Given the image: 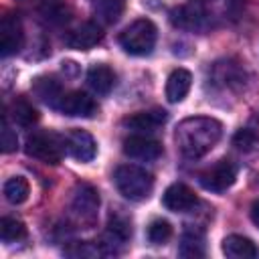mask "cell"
<instances>
[{
  "instance_id": "cell-1",
  "label": "cell",
  "mask_w": 259,
  "mask_h": 259,
  "mask_svg": "<svg viewBox=\"0 0 259 259\" xmlns=\"http://www.w3.org/2000/svg\"><path fill=\"white\" fill-rule=\"evenodd\" d=\"M223 136V123L214 117L206 115H194L186 117L176 125V146L186 158H202L208 154Z\"/></svg>"
},
{
  "instance_id": "cell-2",
  "label": "cell",
  "mask_w": 259,
  "mask_h": 259,
  "mask_svg": "<svg viewBox=\"0 0 259 259\" xmlns=\"http://www.w3.org/2000/svg\"><path fill=\"white\" fill-rule=\"evenodd\" d=\"M113 184L127 200H146L154 188V176L140 166L121 164L113 172Z\"/></svg>"
},
{
  "instance_id": "cell-3",
  "label": "cell",
  "mask_w": 259,
  "mask_h": 259,
  "mask_svg": "<svg viewBox=\"0 0 259 259\" xmlns=\"http://www.w3.org/2000/svg\"><path fill=\"white\" fill-rule=\"evenodd\" d=\"M158 38V28L150 18H138L119 32V47L134 57L150 55Z\"/></svg>"
},
{
  "instance_id": "cell-4",
  "label": "cell",
  "mask_w": 259,
  "mask_h": 259,
  "mask_svg": "<svg viewBox=\"0 0 259 259\" xmlns=\"http://www.w3.org/2000/svg\"><path fill=\"white\" fill-rule=\"evenodd\" d=\"M24 152L42 164L55 166L61 162V158L65 154V138H59L57 134H51V132L32 134L26 140Z\"/></svg>"
},
{
  "instance_id": "cell-5",
  "label": "cell",
  "mask_w": 259,
  "mask_h": 259,
  "mask_svg": "<svg viewBox=\"0 0 259 259\" xmlns=\"http://www.w3.org/2000/svg\"><path fill=\"white\" fill-rule=\"evenodd\" d=\"M97 208H99V192L87 182L77 184L71 198V210L77 217V221L91 225L97 217Z\"/></svg>"
},
{
  "instance_id": "cell-6",
  "label": "cell",
  "mask_w": 259,
  "mask_h": 259,
  "mask_svg": "<svg viewBox=\"0 0 259 259\" xmlns=\"http://www.w3.org/2000/svg\"><path fill=\"white\" fill-rule=\"evenodd\" d=\"M200 184L204 190H210V192H225L227 188H231L237 180V168L233 162L229 160H219L217 164H212L210 168H206L202 174H200Z\"/></svg>"
},
{
  "instance_id": "cell-7",
  "label": "cell",
  "mask_w": 259,
  "mask_h": 259,
  "mask_svg": "<svg viewBox=\"0 0 259 259\" xmlns=\"http://www.w3.org/2000/svg\"><path fill=\"white\" fill-rule=\"evenodd\" d=\"M162 204L170 212H188L198 204V198H196V192L188 184L174 182L164 190Z\"/></svg>"
},
{
  "instance_id": "cell-8",
  "label": "cell",
  "mask_w": 259,
  "mask_h": 259,
  "mask_svg": "<svg viewBox=\"0 0 259 259\" xmlns=\"http://www.w3.org/2000/svg\"><path fill=\"white\" fill-rule=\"evenodd\" d=\"M65 138V152L77 162H91L97 154V144L93 136L85 130H71Z\"/></svg>"
},
{
  "instance_id": "cell-9",
  "label": "cell",
  "mask_w": 259,
  "mask_h": 259,
  "mask_svg": "<svg viewBox=\"0 0 259 259\" xmlns=\"http://www.w3.org/2000/svg\"><path fill=\"white\" fill-rule=\"evenodd\" d=\"M123 154L130 156L132 160L154 162L162 156V144L144 134H136V136H130L127 140H123Z\"/></svg>"
},
{
  "instance_id": "cell-10",
  "label": "cell",
  "mask_w": 259,
  "mask_h": 259,
  "mask_svg": "<svg viewBox=\"0 0 259 259\" xmlns=\"http://www.w3.org/2000/svg\"><path fill=\"white\" fill-rule=\"evenodd\" d=\"M24 42V32L22 24L16 16H4L0 22V53L2 57L16 55L22 49Z\"/></svg>"
},
{
  "instance_id": "cell-11",
  "label": "cell",
  "mask_w": 259,
  "mask_h": 259,
  "mask_svg": "<svg viewBox=\"0 0 259 259\" xmlns=\"http://www.w3.org/2000/svg\"><path fill=\"white\" fill-rule=\"evenodd\" d=\"M57 109L65 115H71V117H93L97 113V103L87 93L73 91V93L63 95Z\"/></svg>"
},
{
  "instance_id": "cell-12",
  "label": "cell",
  "mask_w": 259,
  "mask_h": 259,
  "mask_svg": "<svg viewBox=\"0 0 259 259\" xmlns=\"http://www.w3.org/2000/svg\"><path fill=\"white\" fill-rule=\"evenodd\" d=\"M168 119V113L164 109H148V111H138L134 115L123 117V125L138 132V134H150L156 132L158 127H162Z\"/></svg>"
},
{
  "instance_id": "cell-13",
  "label": "cell",
  "mask_w": 259,
  "mask_h": 259,
  "mask_svg": "<svg viewBox=\"0 0 259 259\" xmlns=\"http://www.w3.org/2000/svg\"><path fill=\"white\" fill-rule=\"evenodd\" d=\"M212 81L225 89H239L245 83V71L239 63L227 59L212 65Z\"/></svg>"
},
{
  "instance_id": "cell-14",
  "label": "cell",
  "mask_w": 259,
  "mask_h": 259,
  "mask_svg": "<svg viewBox=\"0 0 259 259\" xmlns=\"http://www.w3.org/2000/svg\"><path fill=\"white\" fill-rule=\"evenodd\" d=\"M101 36H103V32H101V26L97 22H83L65 36V42L71 49L87 51V49L95 47L101 40Z\"/></svg>"
},
{
  "instance_id": "cell-15",
  "label": "cell",
  "mask_w": 259,
  "mask_h": 259,
  "mask_svg": "<svg viewBox=\"0 0 259 259\" xmlns=\"http://www.w3.org/2000/svg\"><path fill=\"white\" fill-rule=\"evenodd\" d=\"M204 12L196 4H182L170 12V22L184 30H198L204 24Z\"/></svg>"
},
{
  "instance_id": "cell-16",
  "label": "cell",
  "mask_w": 259,
  "mask_h": 259,
  "mask_svg": "<svg viewBox=\"0 0 259 259\" xmlns=\"http://www.w3.org/2000/svg\"><path fill=\"white\" fill-rule=\"evenodd\" d=\"M190 87H192V75H190V71L178 67V69H174L168 75V81H166V99L170 103H180L188 95Z\"/></svg>"
},
{
  "instance_id": "cell-17",
  "label": "cell",
  "mask_w": 259,
  "mask_h": 259,
  "mask_svg": "<svg viewBox=\"0 0 259 259\" xmlns=\"http://www.w3.org/2000/svg\"><path fill=\"white\" fill-rule=\"evenodd\" d=\"M221 249L231 259H253V257L259 255V249L255 247V243L249 237H243V235H229V237H225Z\"/></svg>"
},
{
  "instance_id": "cell-18",
  "label": "cell",
  "mask_w": 259,
  "mask_h": 259,
  "mask_svg": "<svg viewBox=\"0 0 259 259\" xmlns=\"http://www.w3.org/2000/svg\"><path fill=\"white\" fill-rule=\"evenodd\" d=\"M87 83H89V87H91L97 95H105V93H109V91L113 89V85H115V73H113V69H111L109 65H105V63H95V65H91L89 71H87Z\"/></svg>"
},
{
  "instance_id": "cell-19",
  "label": "cell",
  "mask_w": 259,
  "mask_h": 259,
  "mask_svg": "<svg viewBox=\"0 0 259 259\" xmlns=\"http://www.w3.org/2000/svg\"><path fill=\"white\" fill-rule=\"evenodd\" d=\"M32 93H34L40 101H45V103H49V105H53V107H57L59 101L63 99L61 83H59L55 77H36V79L32 81Z\"/></svg>"
},
{
  "instance_id": "cell-20",
  "label": "cell",
  "mask_w": 259,
  "mask_h": 259,
  "mask_svg": "<svg viewBox=\"0 0 259 259\" xmlns=\"http://www.w3.org/2000/svg\"><path fill=\"white\" fill-rule=\"evenodd\" d=\"M10 117L22 125V127H30L38 121V111L32 107V103L26 97H16L10 105Z\"/></svg>"
},
{
  "instance_id": "cell-21",
  "label": "cell",
  "mask_w": 259,
  "mask_h": 259,
  "mask_svg": "<svg viewBox=\"0 0 259 259\" xmlns=\"http://www.w3.org/2000/svg\"><path fill=\"white\" fill-rule=\"evenodd\" d=\"M4 198L10 204H22L30 194V184L24 176H12L4 182Z\"/></svg>"
},
{
  "instance_id": "cell-22",
  "label": "cell",
  "mask_w": 259,
  "mask_h": 259,
  "mask_svg": "<svg viewBox=\"0 0 259 259\" xmlns=\"http://www.w3.org/2000/svg\"><path fill=\"white\" fill-rule=\"evenodd\" d=\"M182 257H202L204 255V235L198 229H186L180 239Z\"/></svg>"
},
{
  "instance_id": "cell-23",
  "label": "cell",
  "mask_w": 259,
  "mask_h": 259,
  "mask_svg": "<svg viewBox=\"0 0 259 259\" xmlns=\"http://www.w3.org/2000/svg\"><path fill=\"white\" fill-rule=\"evenodd\" d=\"M107 237L113 243H125L132 237V225L125 217L121 214H111L109 223H107Z\"/></svg>"
},
{
  "instance_id": "cell-24",
  "label": "cell",
  "mask_w": 259,
  "mask_h": 259,
  "mask_svg": "<svg viewBox=\"0 0 259 259\" xmlns=\"http://www.w3.org/2000/svg\"><path fill=\"white\" fill-rule=\"evenodd\" d=\"M0 235H2L4 243H16L26 237V227L22 221H18L14 217H4L0 221Z\"/></svg>"
},
{
  "instance_id": "cell-25",
  "label": "cell",
  "mask_w": 259,
  "mask_h": 259,
  "mask_svg": "<svg viewBox=\"0 0 259 259\" xmlns=\"http://www.w3.org/2000/svg\"><path fill=\"white\" fill-rule=\"evenodd\" d=\"M95 12H97V16L103 22L111 24V22H115L121 16V12H123V0H97L95 2Z\"/></svg>"
},
{
  "instance_id": "cell-26",
  "label": "cell",
  "mask_w": 259,
  "mask_h": 259,
  "mask_svg": "<svg viewBox=\"0 0 259 259\" xmlns=\"http://www.w3.org/2000/svg\"><path fill=\"white\" fill-rule=\"evenodd\" d=\"M148 241L152 245H164L170 237H172V225L164 219H154L150 225H148Z\"/></svg>"
},
{
  "instance_id": "cell-27",
  "label": "cell",
  "mask_w": 259,
  "mask_h": 259,
  "mask_svg": "<svg viewBox=\"0 0 259 259\" xmlns=\"http://www.w3.org/2000/svg\"><path fill=\"white\" fill-rule=\"evenodd\" d=\"M257 140H259V134H257L253 127H241V130L233 136V146H235L237 150L249 152V150L255 148Z\"/></svg>"
},
{
  "instance_id": "cell-28",
  "label": "cell",
  "mask_w": 259,
  "mask_h": 259,
  "mask_svg": "<svg viewBox=\"0 0 259 259\" xmlns=\"http://www.w3.org/2000/svg\"><path fill=\"white\" fill-rule=\"evenodd\" d=\"M16 148H18V138H16V132L8 125V121L4 119V123H2V152L4 154H12V152H16Z\"/></svg>"
},
{
  "instance_id": "cell-29",
  "label": "cell",
  "mask_w": 259,
  "mask_h": 259,
  "mask_svg": "<svg viewBox=\"0 0 259 259\" xmlns=\"http://www.w3.org/2000/svg\"><path fill=\"white\" fill-rule=\"evenodd\" d=\"M42 14H45L49 20H53V22H63V20H67V6H63V4L57 2V0H53V2H49V4L42 8Z\"/></svg>"
},
{
  "instance_id": "cell-30",
  "label": "cell",
  "mask_w": 259,
  "mask_h": 259,
  "mask_svg": "<svg viewBox=\"0 0 259 259\" xmlns=\"http://www.w3.org/2000/svg\"><path fill=\"white\" fill-rule=\"evenodd\" d=\"M61 65H63L65 77H75V75L79 73V67H77V63H73V61H63Z\"/></svg>"
},
{
  "instance_id": "cell-31",
  "label": "cell",
  "mask_w": 259,
  "mask_h": 259,
  "mask_svg": "<svg viewBox=\"0 0 259 259\" xmlns=\"http://www.w3.org/2000/svg\"><path fill=\"white\" fill-rule=\"evenodd\" d=\"M251 221H253V225L259 229V200H255V202L251 204Z\"/></svg>"
}]
</instances>
